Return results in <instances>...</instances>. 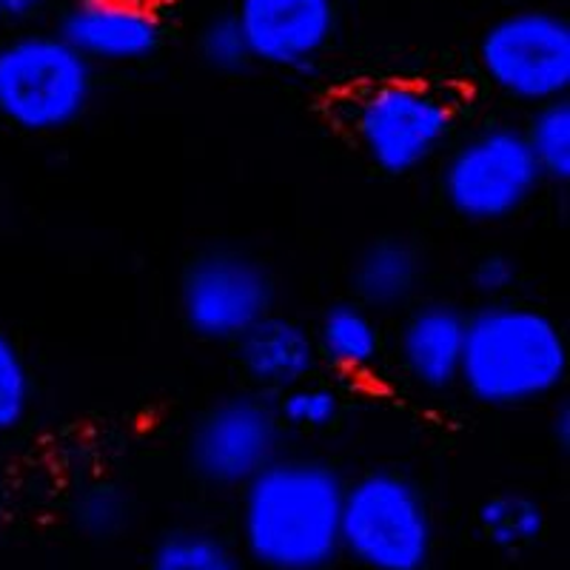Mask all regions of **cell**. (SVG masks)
Wrapping results in <instances>:
<instances>
[{"label": "cell", "mask_w": 570, "mask_h": 570, "mask_svg": "<svg viewBox=\"0 0 570 570\" xmlns=\"http://www.w3.org/2000/svg\"><path fill=\"white\" fill-rule=\"evenodd\" d=\"M343 488L328 460L279 454L240 488L243 557L263 570H328L340 559Z\"/></svg>", "instance_id": "6da1fadb"}, {"label": "cell", "mask_w": 570, "mask_h": 570, "mask_svg": "<svg viewBox=\"0 0 570 570\" xmlns=\"http://www.w3.org/2000/svg\"><path fill=\"white\" fill-rule=\"evenodd\" d=\"M570 345L553 314L522 299H485L465 323L460 385L488 409H525L564 385Z\"/></svg>", "instance_id": "7a4b0ae2"}, {"label": "cell", "mask_w": 570, "mask_h": 570, "mask_svg": "<svg viewBox=\"0 0 570 570\" xmlns=\"http://www.w3.org/2000/svg\"><path fill=\"white\" fill-rule=\"evenodd\" d=\"M436 519L428 493L400 468H368L345 480L340 553L363 570H428Z\"/></svg>", "instance_id": "3957f363"}, {"label": "cell", "mask_w": 570, "mask_h": 570, "mask_svg": "<svg viewBox=\"0 0 570 570\" xmlns=\"http://www.w3.org/2000/svg\"><path fill=\"white\" fill-rule=\"evenodd\" d=\"M348 131L376 171L405 177L442 157L460 126L456 100L440 86L389 78L348 100Z\"/></svg>", "instance_id": "277c9868"}, {"label": "cell", "mask_w": 570, "mask_h": 570, "mask_svg": "<svg viewBox=\"0 0 570 570\" xmlns=\"http://www.w3.org/2000/svg\"><path fill=\"white\" fill-rule=\"evenodd\" d=\"M95 98V66L58 32L0 40V117L29 135L75 126Z\"/></svg>", "instance_id": "5b68a950"}, {"label": "cell", "mask_w": 570, "mask_h": 570, "mask_svg": "<svg viewBox=\"0 0 570 570\" xmlns=\"http://www.w3.org/2000/svg\"><path fill=\"white\" fill-rule=\"evenodd\" d=\"M544 186L522 126L508 120L476 126L442 151L440 195L465 223L491 226L517 217Z\"/></svg>", "instance_id": "8992f818"}, {"label": "cell", "mask_w": 570, "mask_h": 570, "mask_svg": "<svg viewBox=\"0 0 570 570\" xmlns=\"http://www.w3.org/2000/svg\"><path fill=\"white\" fill-rule=\"evenodd\" d=\"M482 78L525 106L568 98L570 23L562 12L522 7L499 14L476 43Z\"/></svg>", "instance_id": "52a82bcc"}, {"label": "cell", "mask_w": 570, "mask_h": 570, "mask_svg": "<svg viewBox=\"0 0 570 570\" xmlns=\"http://www.w3.org/2000/svg\"><path fill=\"white\" fill-rule=\"evenodd\" d=\"M272 268L246 248L212 246L188 259L177 285L186 328L208 343H237L257 320L274 312Z\"/></svg>", "instance_id": "ba28073f"}, {"label": "cell", "mask_w": 570, "mask_h": 570, "mask_svg": "<svg viewBox=\"0 0 570 570\" xmlns=\"http://www.w3.org/2000/svg\"><path fill=\"white\" fill-rule=\"evenodd\" d=\"M285 425L274 396L237 391L200 411L186 434V462L197 480L223 491H240L283 454Z\"/></svg>", "instance_id": "9c48e42d"}, {"label": "cell", "mask_w": 570, "mask_h": 570, "mask_svg": "<svg viewBox=\"0 0 570 570\" xmlns=\"http://www.w3.org/2000/svg\"><path fill=\"white\" fill-rule=\"evenodd\" d=\"M234 18L254 63L308 71L340 27L337 0H237Z\"/></svg>", "instance_id": "30bf717a"}, {"label": "cell", "mask_w": 570, "mask_h": 570, "mask_svg": "<svg viewBox=\"0 0 570 570\" xmlns=\"http://www.w3.org/2000/svg\"><path fill=\"white\" fill-rule=\"evenodd\" d=\"M58 35L91 66H126L157 55L166 20L155 0H71Z\"/></svg>", "instance_id": "8fae6325"}, {"label": "cell", "mask_w": 570, "mask_h": 570, "mask_svg": "<svg viewBox=\"0 0 570 570\" xmlns=\"http://www.w3.org/2000/svg\"><path fill=\"white\" fill-rule=\"evenodd\" d=\"M468 312L451 299H416L396 331V363L428 394L460 385Z\"/></svg>", "instance_id": "7c38bea8"}, {"label": "cell", "mask_w": 570, "mask_h": 570, "mask_svg": "<svg viewBox=\"0 0 570 570\" xmlns=\"http://www.w3.org/2000/svg\"><path fill=\"white\" fill-rule=\"evenodd\" d=\"M237 363L259 394L277 396L312 380L320 365L312 328L283 312H268L237 343Z\"/></svg>", "instance_id": "4fadbf2b"}, {"label": "cell", "mask_w": 570, "mask_h": 570, "mask_svg": "<svg viewBox=\"0 0 570 570\" xmlns=\"http://www.w3.org/2000/svg\"><path fill=\"white\" fill-rule=\"evenodd\" d=\"M425 274V252L414 240L383 234L354 254L348 274L351 297L374 314L400 312L420 299Z\"/></svg>", "instance_id": "5bb4252c"}, {"label": "cell", "mask_w": 570, "mask_h": 570, "mask_svg": "<svg viewBox=\"0 0 570 570\" xmlns=\"http://www.w3.org/2000/svg\"><path fill=\"white\" fill-rule=\"evenodd\" d=\"M320 363L340 374H368L383 356L380 320L354 297L337 299L320 314L312 328Z\"/></svg>", "instance_id": "9a60e30c"}, {"label": "cell", "mask_w": 570, "mask_h": 570, "mask_svg": "<svg viewBox=\"0 0 570 570\" xmlns=\"http://www.w3.org/2000/svg\"><path fill=\"white\" fill-rule=\"evenodd\" d=\"M476 528L493 551L522 553L544 537L548 513L533 493L522 488H502L482 499Z\"/></svg>", "instance_id": "2e32d148"}, {"label": "cell", "mask_w": 570, "mask_h": 570, "mask_svg": "<svg viewBox=\"0 0 570 570\" xmlns=\"http://www.w3.org/2000/svg\"><path fill=\"white\" fill-rule=\"evenodd\" d=\"M146 570H246V564L223 533L203 525H177L151 544Z\"/></svg>", "instance_id": "e0dca14e"}, {"label": "cell", "mask_w": 570, "mask_h": 570, "mask_svg": "<svg viewBox=\"0 0 570 570\" xmlns=\"http://www.w3.org/2000/svg\"><path fill=\"white\" fill-rule=\"evenodd\" d=\"M69 522L91 542H115L135 522V502L120 482L91 476L69 497Z\"/></svg>", "instance_id": "ac0fdd59"}, {"label": "cell", "mask_w": 570, "mask_h": 570, "mask_svg": "<svg viewBox=\"0 0 570 570\" xmlns=\"http://www.w3.org/2000/svg\"><path fill=\"white\" fill-rule=\"evenodd\" d=\"M533 160L539 163L544 180H570V100L557 98L533 106L528 124L522 126Z\"/></svg>", "instance_id": "d6986e66"}, {"label": "cell", "mask_w": 570, "mask_h": 570, "mask_svg": "<svg viewBox=\"0 0 570 570\" xmlns=\"http://www.w3.org/2000/svg\"><path fill=\"white\" fill-rule=\"evenodd\" d=\"M35 405V374L12 334L0 328V436L14 434Z\"/></svg>", "instance_id": "ffe728a7"}, {"label": "cell", "mask_w": 570, "mask_h": 570, "mask_svg": "<svg viewBox=\"0 0 570 570\" xmlns=\"http://www.w3.org/2000/svg\"><path fill=\"white\" fill-rule=\"evenodd\" d=\"M274 405L283 425L294 431H325L343 414L340 391L334 385L317 383L314 376L274 396Z\"/></svg>", "instance_id": "44dd1931"}, {"label": "cell", "mask_w": 570, "mask_h": 570, "mask_svg": "<svg viewBox=\"0 0 570 570\" xmlns=\"http://www.w3.org/2000/svg\"><path fill=\"white\" fill-rule=\"evenodd\" d=\"M197 52L208 69L220 71V75H237L254 63L248 40L234 12L214 14L203 23L200 35H197Z\"/></svg>", "instance_id": "7402d4cb"}, {"label": "cell", "mask_w": 570, "mask_h": 570, "mask_svg": "<svg viewBox=\"0 0 570 570\" xmlns=\"http://www.w3.org/2000/svg\"><path fill=\"white\" fill-rule=\"evenodd\" d=\"M473 294L485 299H505L511 297L513 285L519 283V263L508 252H485L473 259L468 272Z\"/></svg>", "instance_id": "603a6c76"}, {"label": "cell", "mask_w": 570, "mask_h": 570, "mask_svg": "<svg viewBox=\"0 0 570 570\" xmlns=\"http://www.w3.org/2000/svg\"><path fill=\"white\" fill-rule=\"evenodd\" d=\"M548 428H551V440L553 445L562 448V451H568L570 445V405L568 402H557L551 411V422H548Z\"/></svg>", "instance_id": "cb8c5ba5"}, {"label": "cell", "mask_w": 570, "mask_h": 570, "mask_svg": "<svg viewBox=\"0 0 570 570\" xmlns=\"http://www.w3.org/2000/svg\"><path fill=\"white\" fill-rule=\"evenodd\" d=\"M46 3H49V0H0V20L20 23V20L35 18Z\"/></svg>", "instance_id": "d4e9b609"}]
</instances>
